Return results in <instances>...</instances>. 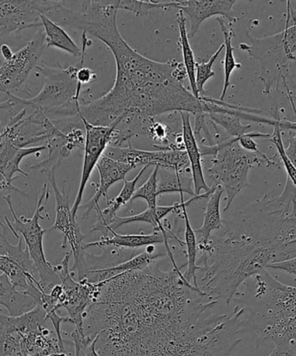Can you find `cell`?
Returning a JSON list of instances; mask_svg holds the SVG:
<instances>
[{"label":"cell","instance_id":"cell-7","mask_svg":"<svg viewBox=\"0 0 296 356\" xmlns=\"http://www.w3.org/2000/svg\"><path fill=\"white\" fill-rule=\"evenodd\" d=\"M49 195L50 191H49L48 185L44 184L38 200L36 211L31 218H26L24 216L17 218L10 195L3 197L8 204L13 218V222H10L5 216L6 226L16 238H19V234L20 236L23 237L31 259L37 268L40 287L45 293H50L55 286L61 284L60 278L56 273L54 265L49 263L45 257L43 241L44 234L48 230L42 228L40 223V220L48 218V214L44 215L43 211H44V202L47 200Z\"/></svg>","mask_w":296,"mask_h":356},{"label":"cell","instance_id":"cell-36","mask_svg":"<svg viewBox=\"0 0 296 356\" xmlns=\"http://www.w3.org/2000/svg\"><path fill=\"white\" fill-rule=\"evenodd\" d=\"M288 145L285 153L296 168V131H288Z\"/></svg>","mask_w":296,"mask_h":356},{"label":"cell","instance_id":"cell-11","mask_svg":"<svg viewBox=\"0 0 296 356\" xmlns=\"http://www.w3.org/2000/svg\"><path fill=\"white\" fill-rule=\"evenodd\" d=\"M60 1L1 0L0 1V37L15 36L21 31L43 26L41 16L54 9Z\"/></svg>","mask_w":296,"mask_h":356},{"label":"cell","instance_id":"cell-19","mask_svg":"<svg viewBox=\"0 0 296 356\" xmlns=\"http://www.w3.org/2000/svg\"><path fill=\"white\" fill-rule=\"evenodd\" d=\"M183 122V134L184 146L190 163L191 174L194 181V190L196 195H201V191H210L211 187L205 181L203 165H202V154L199 145L195 137L193 128L191 127L190 115L188 113H180Z\"/></svg>","mask_w":296,"mask_h":356},{"label":"cell","instance_id":"cell-25","mask_svg":"<svg viewBox=\"0 0 296 356\" xmlns=\"http://www.w3.org/2000/svg\"><path fill=\"white\" fill-rule=\"evenodd\" d=\"M41 21L44 28L45 43L47 47L60 49L74 57L82 55L83 50L76 45L62 26L49 19L45 14L41 16Z\"/></svg>","mask_w":296,"mask_h":356},{"label":"cell","instance_id":"cell-23","mask_svg":"<svg viewBox=\"0 0 296 356\" xmlns=\"http://www.w3.org/2000/svg\"><path fill=\"white\" fill-rule=\"evenodd\" d=\"M172 193L180 195L186 193L191 195V197H196L191 170L183 172H176L173 170L159 169L158 195Z\"/></svg>","mask_w":296,"mask_h":356},{"label":"cell","instance_id":"cell-39","mask_svg":"<svg viewBox=\"0 0 296 356\" xmlns=\"http://www.w3.org/2000/svg\"><path fill=\"white\" fill-rule=\"evenodd\" d=\"M97 338H96L93 343L90 344L88 350H87L85 356H100L99 352L97 350Z\"/></svg>","mask_w":296,"mask_h":356},{"label":"cell","instance_id":"cell-33","mask_svg":"<svg viewBox=\"0 0 296 356\" xmlns=\"http://www.w3.org/2000/svg\"><path fill=\"white\" fill-rule=\"evenodd\" d=\"M285 50L290 57L295 60L296 52V13L292 10L290 3H288V17L286 26L283 31Z\"/></svg>","mask_w":296,"mask_h":356},{"label":"cell","instance_id":"cell-32","mask_svg":"<svg viewBox=\"0 0 296 356\" xmlns=\"http://www.w3.org/2000/svg\"><path fill=\"white\" fill-rule=\"evenodd\" d=\"M281 120L276 127H274L273 134H271V138L269 141L272 142L274 146H276L278 154L280 156L281 163H283L285 170H286L288 179L292 181V184L296 187V168L293 163L288 159L286 153H285V147L281 140Z\"/></svg>","mask_w":296,"mask_h":356},{"label":"cell","instance_id":"cell-16","mask_svg":"<svg viewBox=\"0 0 296 356\" xmlns=\"http://www.w3.org/2000/svg\"><path fill=\"white\" fill-rule=\"evenodd\" d=\"M165 258H169L165 246L162 250L156 245L148 246L146 247L144 252L137 254L124 263L111 267L99 268V270H89L86 278H88L89 281L94 284H99V282L109 280L116 275L126 273V272L145 270L155 261L165 259Z\"/></svg>","mask_w":296,"mask_h":356},{"label":"cell","instance_id":"cell-18","mask_svg":"<svg viewBox=\"0 0 296 356\" xmlns=\"http://www.w3.org/2000/svg\"><path fill=\"white\" fill-rule=\"evenodd\" d=\"M149 166H144L142 169L134 178L131 181L125 179L124 181V187L120 195L117 197L113 199V200H108V207L101 209L100 207L97 208V221L92 226L90 232H100L102 234L103 237L109 236V229L110 228L111 223L113 220L116 218L117 213L123 206L126 205L129 202H131L132 197L135 194V185L138 181L140 179L142 174L145 173V170L149 168Z\"/></svg>","mask_w":296,"mask_h":356},{"label":"cell","instance_id":"cell-28","mask_svg":"<svg viewBox=\"0 0 296 356\" xmlns=\"http://www.w3.org/2000/svg\"><path fill=\"white\" fill-rule=\"evenodd\" d=\"M217 20L219 24H220L222 34H224V45H225V58H224V88H222V95L220 97L221 101L224 100L229 85H231V76L235 69L241 68L242 65L236 61L234 56V47L232 45V31L229 29L228 26H226L224 19L222 17H217Z\"/></svg>","mask_w":296,"mask_h":356},{"label":"cell","instance_id":"cell-21","mask_svg":"<svg viewBox=\"0 0 296 356\" xmlns=\"http://www.w3.org/2000/svg\"><path fill=\"white\" fill-rule=\"evenodd\" d=\"M0 305L10 316H19L36 308V302L23 291H17L6 275H0Z\"/></svg>","mask_w":296,"mask_h":356},{"label":"cell","instance_id":"cell-29","mask_svg":"<svg viewBox=\"0 0 296 356\" xmlns=\"http://www.w3.org/2000/svg\"><path fill=\"white\" fill-rule=\"evenodd\" d=\"M118 8L133 13L137 16L147 15L153 10H169L173 8V0L160 1V0H120Z\"/></svg>","mask_w":296,"mask_h":356},{"label":"cell","instance_id":"cell-34","mask_svg":"<svg viewBox=\"0 0 296 356\" xmlns=\"http://www.w3.org/2000/svg\"><path fill=\"white\" fill-rule=\"evenodd\" d=\"M75 348V356H85L87 350L94 341V338L86 334L85 327H76L71 334ZM97 338V337H96Z\"/></svg>","mask_w":296,"mask_h":356},{"label":"cell","instance_id":"cell-27","mask_svg":"<svg viewBox=\"0 0 296 356\" xmlns=\"http://www.w3.org/2000/svg\"><path fill=\"white\" fill-rule=\"evenodd\" d=\"M189 206H184L183 208V218L184 220V237H186V247L187 254V271L184 273V277L188 281L191 282L193 281V284L196 287H199L198 285L197 272L200 270V267L197 265V253L199 251L198 249V243L197 241L196 232L192 229L190 225L189 216H188L187 208Z\"/></svg>","mask_w":296,"mask_h":356},{"label":"cell","instance_id":"cell-10","mask_svg":"<svg viewBox=\"0 0 296 356\" xmlns=\"http://www.w3.org/2000/svg\"><path fill=\"white\" fill-rule=\"evenodd\" d=\"M69 254L71 253L66 254L61 264L54 266L63 287L58 306L68 312L69 323L76 327H83L86 310L92 302L96 284L90 282L88 278L79 282L75 280V274L69 268Z\"/></svg>","mask_w":296,"mask_h":356},{"label":"cell","instance_id":"cell-8","mask_svg":"<svg viewBox=\"0 0 296 356\" xmlns=\"http://www.w3.org/2000/svg\"><path fill=\"white\" fill-rule=\"evenodd\" d=\"M252 44L242 43L240 49L247 51L250 57L258 60L261 65L260 79L264 83V93L270 94L274 83L277 87L280 81L284 83L288 92L286 74L293 59L288 55L281 33L263 38L249 36Z\"/></svg>","mask_w":296,"mask_h":356},{"label":"cell","instance_id":"cell-5","mask_svg":"<svg viewBox=\"0 0 296 356\" xmlns=\"http://www.w3.org/2000/svg\"><path fill=\"white\" fill-rule=\"evenodd\" d=\"M83 52L80 61L76 65L63 69L61 67H47L38 66L37 70L44 76V85L37 96L30 99H20L7 93V99L1 103L3 110L13 113L24 107L40 110L51 121H60L67 118L79 116L81 106L89 104L90 101L82 95L85 92L82 85L79 83L76 74L79 68L83 67L85 63V50L90 45V40L87 34L83 33Z\"/></svg>","mask_w":296,"mask_h":356},{"label":"cell","instance_id":"cell-30","mask_svg":"<svg viewBox=\"0 0 296 356\" xmlns=\"http://www.w3.org/2000/svg\"><path fill=\"white\" fill-rule=\"evenodd\" d=\"M159 167H155L151 176L146 181V183L135 191L131 202L137 199H144L147 202L148 208H155L158 206V172Z\"/></svg>","mask_w":296,"mask_h":356},{"label":"cell","instance_id":"cell-4","mask_svg":"<svg viewBox=\"0 0 296 356\" xmlns=\"http://www.w3.org/2000/svg\"><path fill=\"white\" fill-rule=\"evenodd\" d=\"M233 302L246 309L243 333L270 341L269 356H296V287L281 284L264 270L243 284Z\"/></svg>","mask_w":296,"mask_h":356},{"label":"cell","instance_id":"cell-22","mask_svg":"<svg viewBox=\"0 0 296 356\" xmlns=\"http://www.w3.org/2000/svg\"><path fill=\"white\" fill-rule=\"evenodd\" d=\"M213 187L214 191L208 198L203 225L200 229L195 230V232L201 235L200 242L198 243L199 245L207 244L213 234L220 230L224 226L220 212V204L221 198L225 191L220 185L213 184Z\"/></svg>","mask_w":296,"mask_h":356},{"label":"cell","instance_id":"cell-17","mask_svg":"<svg viewBox=\"0 0 296 356\" xmlns=\"http://www.w3.org/2000/svg\"><path fill=\"white\" fill-rule=\"evenodd\" d=\"M96 168L99 170L100 176L99 184L97 185L96 193L93 197L83 206V208L85 209L83 218L88 216L92 209L99 207L101 198L104 197L107 201L109 200L110 198L108 197L109 188L117 181H124L127 174L131 170L135 169L133 166L128 165V163L116 161L106 155H103L100 159Z\"/></svg>","mask_w":296,"mask_h":356},{"label":"cell","instance_id":"cell-12","mask_svg":"<svg viewBox=\"0 0 296 356\" xmlns=\"http://www.w3.org/2000/svg\"><path fill=\"white\" fill-rule=\"evenodd\" d=\"M44 31H38L26 45L14 54L10 60H2L0 66V90L2 93H13L26 81L34 68H37L44 49Z\"/></svg>","mask_w":296,"mask_h":356},{"label":"cell","instance_id":"cell-15","mask_svg":"<svg viewBox=\"0 0 296 356\" xmlns=\"http://www.w3.org/2000/svg\"><path fill=\"white\" fill-rule=\"evenodd\" d=\"M236 0H173L174 8L186 14L190 21L189 38L198 33L202 24L211 17H226L229 24L238 20L233 12Z\"/></svg>","mask_w":296,"mask_h":356},{"label":"cell","instance_id":"cell-26","mask_svg":"<svg viewBox=\"0 0 296 356\" xmlns=\"http://www.w3.org/2000/svg\"><path fill=\"white\" fill-rule=\"evenodd\" d=\"M176 22L179 24V43L181 49H182L183 65L188 74V79H189L191 92L194 94L197 99H200V94L198 92L197 83H196V66L197 62L195 59L194 52L192 48L190 47L189 41V33L187 31L186 28V14L179 10L177 13Z\"/></svg>","mask_w":296,"mask_h":356},{"label":"cell","instance_id":"cell-24","mask_svg":"<svg viewBox=\"0 0 296 356\" xmlns=\"http://www.w3.org/2000/svg\"><path fill=\"white\" fill-rule=\"evenodd\" d=\"M47 146L41 145L36 146V147L22 148L19 149L15 154L10 158L8 161L1 163L0 165V174H1V190L17 192V193L24 195L22 191L19 188L14 186L13 181L16 179L14 177L16 173H19L21 175L28 177V174L24 172V170L20 169V163L26 156L40 154L41 152L47 151Z\"/></svg>","mask_w":296,"mask_h":356},{"label":"cell","instance_id":"cell-1","mask_svg":"<svg viewBox=\"0 0 296 356\" xmlns=\"http://www.w3.org/2000/svg\"><path fill=\"white\" fill-rule=\"evenodd\" d=\"M162 260L96 284L83 327L100 356H231L245 309L215 301Z\"/></svg>","mask_w":296,"mask_h":356},{"label":"cell","instance_id":"cell-20","mask_svg":"<svg viewBox=\"0 0 296 356\" xmlns=\"http://www.w3.org/2000/svg\"><path fill=\"white\" fill-rule=\"evenodd\" d=\"M111 236L102 237L100 241L86 244L85 249L90 247L114 246L117 248H127V249H138V248L156 245V244H165V238L162 232H153L149 235H120L115 230L110 229Z\"/></svg>","mask_w":296,"mask_h":356},{"label":"cell","instance_id":"cell-14","mask_svg":"<svg viewBox=\"0 0 296 356\" xmlns=\"http://www.w3.org/2000/svg\"><path fill=\"white\" fill-rule=\"evenodd\" d=\"M86 132L85 154H83V163L81 179L78 194L72 207L73 218L76 219L80 205H81L83 192H85L87 183L96 168L97 163L106 152L108 146L110 145V136L114 128L116 127L117 121L110 127H96L88 123L85 118H80Z\"/></svg>","mask_w":296,"mask_h":356},{"label":"cell","instance_id":"cell-37","mask_svg":"<svg viewBox=\"0 0 296 356\" xmlns=\"http://www.w3.org/2000/svg\"><path fill=\"white\" fill-rule=\"evenodd\" d=\"M269 268L296 275V257L292 258L290 260L280 261V263L271 264Z\"/></svg>","mask_w":296,"mask_h":356},{"label":"cell","instance_id":"cell-13","mask_svg":"<svg viewBox=\"0 0 296 356\" xmlns=\"http://www.w3.org/2000/svg\"><path fill=\"white\" fill-rule=\"evenodd\" d=\"M104 155L128 163L135 168L138 165L155 166L160 169L173 170L176 172H187L190 169L189 156L186 151L149 152L135 149L129 144V147H111L106 149Z\"/></svg>","mask_w":296,"mask_h":356},{"label":"cell","instance_id":"cell-2","mask_svg":"<svg viewBox=\"0 0 296 356\" xmlns=\"http://www.w3.org/2000/svg\"><path fill=\"white\" fill-rule=\"evenodd\" d=\"M118 1H83L74 10L58 3L45 14L60 26L99 38L116 62L113 88L100 99L81 106L79 118L96 127H110L122 115L134 113L158 118L172 113H204V101L183 86L188 79L183 63L156 62L134 50L121 36L117 24ZM189 80V79H188Z\"/></svg>","mask_w":296,"mask_h":356},{"label":"cell","instance_id":"cell-38","mask_svg":"<svg viewBox=\"0 0 296 356\" xmlns=\"http://www.w3.org/2000/svg\"><path fill=\"white\" fill-rule=\"evenodd\" d=\"M1 54L3 58V60L8 61L13 58L14 54L12 49L10 48L8 44H2L1 45Z\"/></svg>","mask_w":296,"mask_h":356},{"label":"cell","instance_id":"cell-6","mask_svg":"<svg viewBox=\"0 0 296 356\" xmlns=\"http://www.w3.org/2000/svg\"><path fill=\"white\" fill-rule=\"evenodd\" d=\"M238 141L239 138H228L214 145H199L202 156H213L208 173L214 185H220L227 194L225 212L231 208L236 195L252 185L249 173L254 166L263 163H267L268 167L278 165L277 161L273 160L274 156L268 158L265 154L260 156L247 152Z\"/></svg>","mask_w":296,"mask_h":356},{"label":"cell","instance_id":"cell-35","mask_svg":"<svg viewBox=\"0 0 296 356\" xmlns=\"http://www.w3.org/2000/svg\"><path fill=\"white\" fill-rule=\"evenodd\" d=\"M80 85L85 86L88 83L96 82L97 80V74L92 70L87 67L79 68L78 74H76Z\"/></svg>","mask_w":296,"mask_h":356},{"label":"cell","instance_id":"cell-3","mask_svg":"<svg viewBox=\"0 0 296 356\" xmlns=\"http://www.w3.org/2000/svg\"><path fill=\"white\" fill-rule=\"evenodd\" d=\"M198 249L202 291L229 307L249 278L296 257V187L287 180L283 193L274 198L267 194L224 221Z\"/></svg>","mask_w":296,"mask_h":356},{"label":"cell","instance_id":"cell-31","mask_svg":"<svg viewBox=\"0 0 296 356\" xmlns=\"http://www.w3.org/2000/svg\"><path fill=\"white\" fill-rule=\"evenodd\" d=\"M225 49L224 44H222L220 47L217 49V51L211 56V58L207 62L197 63L196 66V83L199 92L200 97L204 96L205 83L208 81V79L213 78L215 76V72L212 68L215 62L217 61L219 55L222 54V51Z\"/></svg>","mask_w":296,"mask_h":356},{"label":"cell","instance_id":"cell-9","mask_svg":"<svg viewBox=\"0 0 296 356\" xmlns=\"http://www.w3.org/2000/svg\"><path fill=\"white\" fill-rule=\"evenodd\" d=\"M57 168L48 170L45 174L47 175L49 184L54 191L56 202V219L51 230H59L62 232L63 238L62 249L67 247L69 244L72 249V254L74 264L71 270L72 273H78L79 281H82L87 277L88 268H87L85 260V245L83 240L85 236L83 235L81 229L76 219L73 218L72 208L69 207V193H65L59 190L57 181H56L55 172Z\"/></svg>","mask_w":296,"mask_h":356}]
</instances>
